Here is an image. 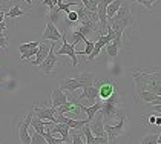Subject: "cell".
<instances>
[{
    "label": "cell",
    "mask_w": 161,
    "mask_h": 144,
    "mask_svg": "<svg viewBox=\"0 0 161 144\" xmlns=\"http://www.w3.org/2000/svg\"><path fill=\"white\" fill-rule=\"evenodd\" d=\"M51 100H52V104H51L52 108H58V106H62V104H64V103H68V101H69L68 95L64 94V91H62L60 87L52 91V94H51Z\"/></svg>",
    "instance_id": "cell-12"
},
{
    "label": "cell",
    "mask_w": 161,
    "mask_h": 144,
    "mask_svg": "<svg viewBox=\"0 0 161 144\" xmlns=\"http://www.w3.org/2000/svg\"><path fill=\"white\" fill-rule=\"evenodd\" d=\"M77 5H78L77 2H63V3L55 5V6H57V8H58V9H60V11H62L64 15H66L68 12L71 11V8H72V6H77Z\"/></svg>",
    "instance_id": "cell-27"
},
{
    "label": "cell",
    "mask_w": 161,
    "mask_h": 144,
    "mask_svg": "<svg viewBox=\"0 0 161 144\" xmlns=\"http://www.w3.org/2000/svg\"><path fill=\"white\" fill-rule=\"evenodd\" d=\"M49 48H51V45H46V43H40L38 45V49H37V54H36V60L34 61H31V64L32 66H38L42 61L45 60L46 57H48V52H49Z\"/></svg>",
    "instance_id": "cell-15"
},
{
    "label": "cell",
    "mask_w": 161,
    "mask_h": 144,
    "mask_svg": "<svg viewBox=\"0 0 161 144\" xmlns=\"http://www.w3.org/2000/svg\"><path fill=\"white\" fill-rule=\"evenodd\" d=\"M38 45H40V42H31V43H22V45L19 46V51H20V52H25V51H28V49L38 48Z\"/></svg>",
    "instance_id": "cell-30"
},
{
    "label": "cell",
    "mask_w": 161,
    "mask_h": 144,
    "mask_svg": "<svg viewBox=\"0 0 161 144\" xmlns=\"http://www.w3.org/2000/svg\"><path fill=\"white\" fill-rule=\"evenodd\" d=\"M54 136L55 135H62V140L63 141H69V126L64 124V123H55L52 130H49Z\"/></svg>",
    "instance_id": "cell-14"
},
{
    "label": "cell",
    "mask_w": 161,
    "mask_h": 144,
    "mask_svg": "<svg viewBox=\"0 0 161 144\" xmlns=\"http://www.w3.org/2000/svg\"><path fill=\"white\" fill-rule=\"evenodd\" d=\"M124 0H112L111 3L108 5V8H106V17H108V20H111L112 17L118 12V9H120V6H121Z\"/></svg>",
    "instance_id": "cell-21"
},
{
    "label": "cell",
    "mask_w": 161,
    "mask_h": 144,
    "mask_svg": "<svg viewBox=\"0 0 161 144\" xmlns=\"http://www.w3.org/2000/svg\"><path fill=\"white\" fill-rule=\"evenodd\" d=\"M121 104H123V100H121V95L118 92L109 97L108 100H103L101 108L98 110V114L103 117V123H109L111 120H115V118L120 120L123 115H126Z\"/></svg>",
    "instance_id": "cell-2"
},
{
    "label": "cell",
    "mask_w": 161,
    "mask_h": 144,
    "mask_svg": "<svg viewBox=\"0 0 161 144\" xmlns=\"http://www.w3.org/2000/svg\"><path fill=\"white\" fill-rule=\"evenodd\" d=\"M129 3H140V5H143L149 12H152V5L157 2V0H127Z\"/></svg>",
    "instance_id": "cell-28"
},
{
    "label": "cell",
    "mask_w": 161,
    "mask_h": 144,
    "mask_svg": "<svg viewBox=\"0 0 161 144\" xmlns=\"http://www.w3.org/2000/svg\"><path fill=\"white\" fill-rule=\"evenodd\" d=\"M78 101H81L83 98L91 101V103H95L97 98H98V92H97V87L95 86H89V87H83V94L81 95H77Z\"/></svg>",
    "instance_id": "cell-16"
},
{
    "label": "cell",
    "mask_w": 161,
    "mask_h": 144,
    "mask_svg": "<svg viewBox=\"0 0 161 144\" xmlns=\"http://www.w3.org/2000/svg\"><path fill=\"white\" fill-rule=\"evenodd\" d=\"M3 19H5V11H0V23L3 22Z\"/></svg>",
    "instance_id": "cell-37"
},
{
    "label": "cell",
    "mask_w": 161,
    "mask_h": 144,
    "mask_svg": "<svg viewBox=\"0 0 161 144\" xmlns=\"http://www.w3.org/2000/svg\"><path fill=\"white\" fill-rule=\"evenodd\" d=\"M51 123V121H45V120H40L37 117H32V120H31V126L34 127V130L38 133V135H43L45 132V127H46V124Z\"/></svg>",
    "instance_id": "cell-22"
},
{
    "label": "cell",
    "mask_w": 161,
    "mask_h": 144,
    "mask_svg": "<svg viewBox=\"0 0 161 144\" xmlns=\"http://www.w3.org/2000/svg\"><path fill=\"white\" fill-rule=\"evenodd\" d=\"M77 81L80 83V87H89V86H94L95 84V75L92 72H80L78 77H75Z\"/></svg>",
    "instance_id": "cell-13"
},
{
    "label": "cell",
    "mask_w": 161,
    "mask_h": 144,
    "mask_svg": "<svg viewBox=\"0 0 161 144\" xmlns=\"http://www.w3.org/2000/svg\"><path fill=\"white\" fill-rule=\"evenodd\" d=\"M32 117H34V112H29L25 118L20 121V124H19V140H20V144L31 143V136H29V133H28V127L31 126Z\"/></svg>",
    "instance_id": "cell-6"
},
{
    "label": "cell",
    "mask_w": 161,
    "mask_h": 144,
    "mask_svg": "<svg viewBox=\"0 0 161 144\" xmlns=\"http://www.w3.org/2000/svg\"><path fill=\"white\" fill-rule=\"evenodd\" d=\"M54 48H55V43L52 42V43H51V48H49V52H48V57L38 64V66H40V69H42V72H43V74H46V75H48V74H52L55 63L58 61L57 60L58 57H55V54H54Z\"/></svg>",
    "instance_id": "cell-7"
},
{
    "label": "cell",
    "mask_w": 161,
    "mask_h": 144,
    "mask_svg": "<svg viewBox=\"0 0 161 144\" xmlns=\"http://www.w3.org/2000/svg\"><path fill=\"white\" fill-rule=\"evenodd\" d=\"M158 115H160V114H153V115H150V117H149L147 118V123H150V124H155V120H157V117H158Z\"/></svg>",
    "instance_id": "cell-35"
},
{
    "label": "cell",
    "mask_w": 161,
    "mask_h": 144,
    "mask_svg": "<svg viewBox=\"0 0 161 144\" xmlns=\"http://www.w3.org/2000/svg\"><path fill=\"white\" fill-rule=\"evenodd\" d=\"M55 57H63V55H69L72 58V66H77L78 64V58H77V51H75V46H72L69 42H68V37L64 34V31L62 32V48L58 49L57 52H54Z\"/></svg>",
    "instance_id": "cell-5"
},
{
    "label": "cell",
    "mask_w": 161,
    "mask_h": 144,
    "mask_svg": "<svg viewBox=\"0 0 161 144\" xmlns=\"http://www.w3.org/2000/svg\"><path fill=\"white\" fill-rule=\"evenodd\" d=\"M101 48H104V45H103L101 42H98V40H97V42H95V45H94V49H92V52H91V54L87 55V60H86V61H92L94 58H95V57H98L100 52H101Z\"/></svg>",
    "instance_id": "cell-26"
},
{
    "label": "cell",
    "mask_w": 161,
    "mask_h": 144,
    "mask_svg": "<svg viewBox=\"0 0 161 144\" xmlns=\"http://www.w3.org/2000/svg\"><path fill=\"white\" fill-rule=\"evenodd\" d=\"M135 97H138L141 101L144 103H152V101H157V100H161V95H157L153 92H149V91H138L135 92Z\"/></svg>",
    "instance_id": "cell-19"
},
{
    "label": "cell",
    "mask_w": 161,
    "mask_h": 144,
    "mask_svg": "<svg viewBox=\"0 0 161 144\" xmlns=\"http://www.w3.org/2000/svg\"><path fill=\"white\" fill-rule=\"evenodd\" d=\"M97 92H98V98L103 100H108L109 97H112L114 94L118 92V87H117V83L111 80V78H101V80H97Z\"/></svg>",
    "instance_id": "cell-3"
},
{
    "label": "cell",
    "mask_w": 161,
    "mask_h": 144,
    "mask_svg": "<svg viewBox=\"0 0 161 144\" xmlns=\"http://www.w3.org/2000/svg\"><path fill=\"white\" fill-rule=\"evenodd\" d=\"M161 141V133H150V135H146L143 140H141V144H160Z\"/></svg>",
    "instance_id": "cell-24"
},
{
    "label": "cell",
    "mask_w": 161,
    "mask_h": 144,
    "mask_svg": "<svg viewBox=\"0 0 161 144\" xmlns=\"http://www.w3.org/2000/svg\"><path fill=\"white\" fill-rule=\"evenodd\" d=\"M85 45H86V48L83 49V51H78L77 54H80V55H89L91 52H92V49H94V45H95V42H92V40H85Z\"/></svg>",
    "instance_id": "cell-29"
},
{
    "label": "cell",
    "mask_w": 161,
    "mask_h": 144,
    "mask_svg": "<svg viewBox=\"0 0 161 144\" xmlns=\"http://www.w3.org/2000/svg\"><path fill=\"white\" fill-rule=\"evenodd\" d=\"M32 112H34V115L40 118V120H48L51 123H54L55 124V114H57V108H40L38 104L34 106L32 109Z\"/></svg>",
    "instance_id": "cell-8"
},
{
    "label": "cell",
    "mask_w": 161,
    "mask_h": 144,
    "mask_svg": "<svg viewBox=\"0 0 161 144\" xmlns=\"http://www.w3.org/2000/svg\"><path fill=\"white\" fill-rule=\"evenodd\" d=\"M77 106H78V109H81V110H83V112H85V114L87 115L86 121H87V124H89L91 121L94 120V117L98 114L100 108H101V101H95V103H94L91 108H86L85 104H81V101H78V104H77Z\"/></svg>",
    "instance_id": "cell-11"
},
{
    "label": "cell",
    "mask_w": 161,
    "mask_h": 144,
    "mask_svg": "<svg viewBox=\"0 0 161 144\" xmlns=\"http://www.w3.org/2000/svg\"><path fill=\"white\" fill-rule=\"evenodd\" d=\"M103 124H104V132H106V135H108V140L114 144L115 143V140L126 130V126H127V117L123 115V117L118 120V124H117V126H111L109 123H103Z\"/></svg>",
    "instance_id": "cell-4"
},
{
    "label": "cell",
    "mask_w": 161,
    "mask_h": 144,
    "mask_svg": "<svg viewBox=\"0 0 161 144\" xmlns=\"http://www.w3.org/2000/svg\"><path fill=\"white\" fill-rule=\"evenodd\" d=\"M58 84L62 91H68V92H75L77 89H80V83L77 81V78H62Z\"/></svg>",
    "instance_id": "cell-17"
},
{
    "label": "cell",
    "mask_w": 161,
    "mask_h": 144,
    "mask_svg": "<svg viewBox=\"0 0 161 144\" xmlns=\"http://www.w3.org/2000/svg\"><path fill=\"white\" fill-rule=\"evenodd\" d=\"M5 29H6V23H5V22H2V23H0V36H3V34H5Z\"/></svg>",
    "instance_id": "cell-36"
},
{
    "label": "cell",
    "mask_w": 161,
    "mask_h": 144,
    "mask_svg": "<svg viewBox=\"0 0 161 144\" xmlns=\"http://www.w3.org/2000/svg\"><path fill=\"white\" fill-rule=\"evenodd\" d=\"M26 3H28V5H32V0H25Z\"/></svg>",
    "instance_id": "cell-38"
},
{
    "label": "cell",
    "mask_w": 161,
    "mask_h": 144,
    "mask_svg": "<svg viewBox=\"0 0 161 144\" xmlns=\"http://www.w3.org/2000/svg\"><path fill=\"white\" fill-rule=\"evenodd\" d=\"M94 144H109V140H108V136H95Z\"/></svg>",
    "instance_id": "cell-33"
},
{
    "label": "cell",
    "mask_w": 161,
    "mask_h": 144,
    "mask_svg": "<svg viewBox=\"0 0 161 144\" xmlns=\"http://www.w3.org/2000/svg\"><path fill=\"white\" fill-rule=\"evenodd\" d=\"M29 144H46V141H45V138H43L42 135H38V133L36 132L31 136V143Z\"/></svg>",
    "instance_id": "cell-31"
},
{
    "label": "cell",
    "mask_w": 161,
    "mask_h": 144,
    "mask_svg": "<svg viewBox=\"0 0 161 144\" xmlns=\"http://www.w3.org/2000/svg\"><path fill=\"white\" fill-rule=\"evenodd\" d=\"M71 144H85L81 141V133L80 132L72 133V141H71Z\"/></svg>",
    "instance_id": "cell-32"
},
{
    "label": "cell",
    "mask_w": 161,
    "mask_h": 144,
    "mask_svg": "<svg viewBox=\"0 0 161 144\" xmlns=\"http://www.w3.org/2000/svg\"><path fill=\"white\" fill-rule=\"evenodd\" d=\"M120 46H121V40H120V38H114L111 43H108L104 48H106V51H108V55H109V57H112V58H117V57H118Z\"/></svg>",
    "instance_id": "cell-18"
},
{
    "label": "cell",
    "mask_w": 161,
    "mask_h": 144,
    "mask_svg": "<svg viewBox=\"0 0 161 144\" xmlns=\"http://www.w3.org/2000/svg\"><path fill=\"white\" fill-rule=\"evenodd\" d=\"M45 40H51V42H54V43H57V42L62 40V32H60V29H58L54 23H51V22H46L45 32H43V36H42V42H45Z\"/></svg>",
    "instance_id": "cell-9"
},
{
    "label": "cell",
    "mask_w": 161,
    "mask_h": 144,
    "mask_svg": "<svg viewBox=\"0 0 161 144\" xmlns=\"http://www.w3.org/2000/svg\"><path fill=\"white\" fill-rule=\"evenodd\" d=\"M46 22H51V23L57 25V23H62L63 22V12L55 6L54 9H51L46 15Z\"/></svg>",
    "instance_id": "cell-20"
},
{
    "label": "cell",
    "mask_w": 161,
    "mask_h": 144,
    "mask_svg": "<svg viewBox=\"0 0 161 144\" xmlns=\"http://www.w3.org/2000/svg\"><path fill=\"white\" fill-rule=\"evenodd\" d=\"M42 136L45 138L46 144H60L63 141L62 138H57V136H54V135L49 132V129L46 130V127H45V132H43V135H42Z\"/></svg>",
    "instance_id": "cell-25"
},
{
    "label": "cell",
    "mask_w": 161,
    "mask_h": 144,
    "mask_svg": "<svg viewBox=\"0 0 161 144\" xmlns=\"http://www.w3.org/2000/svg\"><path fill=\"white\" fill-rule=\"evenodd\" d=\"M89 129H91V132L94 136H108L106 132H104V124H103V117L98 114V117H97V120H92L89 124Z\"/></svg>",
    "instance_id": "cell-10"
},
{
    "label": "cell",
    "mask_w": 161,
    "mask_h": 144,
    "mask_svg": "<svg viewBox=\"0 0 161 144\" xmlns=\"http://www.w3.org/2000/svg\"><path fill=\"white\" fill-rule=\"evenodd\" d=\"M6 46H8V38L3 34V36H0V51H5Z\"/></svg>",
    "instance_id": "cell-34"
},
{
    "label": "cell",
    "mask_w": 161,
    "mask_h": 144,
    "mask_svg": "<svg viewBox=\"0 0 161 144\" xmlns=\"http://www.w3.org/2000/svg\"><path fill=\"white\" fill-rule=\"evenodd\" d=\"M29 12H26L25 9H22L19 5H14V6H11L9 9H8V12H5V15L6 17H11V19H14V17H20V15H28Z\"/></svg>",
    "instance_id": "cell-23"
},
{
    "label": "cell",
    "mask_w": 161,
    "mask_h": 144,
    "mask_svg": "<svg viewBox=\"0 0 161 144\" xmlns=\"http://www.w3.org/2000/svg\"><path fill=\"white\" fill-rule=\"evenodd\" d=\"M135 80V92L138 91H149L157 95H161V84H160V69L150 71H135L132 74Z\"/></svg>",
    "instance_id": "cell-1"
}]
</instances>
